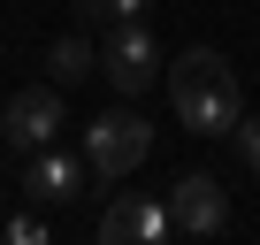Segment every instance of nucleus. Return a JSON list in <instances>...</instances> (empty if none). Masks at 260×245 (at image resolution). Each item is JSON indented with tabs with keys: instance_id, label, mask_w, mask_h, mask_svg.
I'll list each match as a JSON object with an SVG mask.
<instances>
[{
	"instance_id": "nucleus-3",
	"label": "nucleus",
	"mask_w": 260,
	"mask_h": 245,
	"mask_svg": "<svg viewBox=\"0 0 260 245\" xmlns=\"http://www.w3.org/2000/svg\"><path fill=\"white\" fill-rule=\"evenodd\" d=\"M100 77H107L122 100L153 92V77H161V46H153L146 16H130V23H107V46H100Z\"/></svg>"
},
{
	"instance_id": "nucleus-5",
	"label": "nucleus",
	"mask_w": 260,
	"mask_h": 245,
	"mask_svg": "<svg viewBox=\"0 0 260 245\" xmlns=\"http://www.w3.org/2000/svg\"><path fill=\"white\" fill-rule=\"evenodd\" d=\"M169 222H176V237H214V230H230V192H222V176H207V169L176 176V184H169Z\"/></svg>"
},
{
	"instance_id": "nucleus-6",
	"label": "nucleus",
	"mask_w": 260,
	"mask_h": 245,
	"mask_svg": "<svg viewBox=\"0 0 260 245\" xmlns=\"http://www.w3.org/2000/svg\"><path fill=\"white\" fill-rule=\"evenodd\" d=\"M176 222H169V199H146V192H122V199H107V215H100V237L107 245H161Z\"/></svg>"
},
{
	"instance_id": "nucleus-11",
	"label": "nucleus",
	"mask_w": 260,
	"mask_h": 245,
	"mask_svg": "<svg viewBox=\"0 0 260 245\" xmlns=\"http://www.w3.org/2000/svg\"><path fill=\"white\" fill-rule=\"evenodd\" d=\"M230 138H237V161H245V169L260 176V115H252V122L237 115V131H230Z\"/></svg>"
},
{
	"instance_id": "nucleus-1",
	"label": "nucleus",
	"mask_w": 260,
	"mask_h": 245,
	"mask_svg": "<svg viewBox=\"0 0 260 245\" xmlns=\"http://www.w3.org/2000/svg\"><path fill=\"white\" fill-rule=\"evenodd\" d=\"M161 77H169L176 115L191 122L199 138H230V131H237L245 92H237V69H230V54H222V46H184V54H176Z\"/></svg>"
},
{
	"instance_id": "nucleus-2",
	"label": "nucleus",
	"mask_w": 260,
	"mask_h": 245,
	"mask_svg": "<svg viewBox=\"0 0 260 245\" xmlns=\"http://www.w3.org/2000/svg\"><path fill=\"white\" fill-rule=\"evenodd\" d=\"M146 154H153V122L130 107V100L84 122V161H92V176H107V184H130V169H138Z\"/></svg>"
},
{
	"instance_id": "nucleus-4",
	"label": "nucleus",
	"mask_w": 260,
	"mask_h": 245,
	"mask_svg": "<svg viewBox=\"0 0 260 245\" xmlns=\"http://www.w3.org/2000/svg\"><path fill=\"white\" fill-rule=\"evenodd\" d=\"M61 131V84H23L8 92V107H0V138H8V154H39L54 146Z\"/></svg>"
},
{
	"instance_id": "nucleus-10",
	"label": "nucleus",
	"mask_w": 260,
	"mask_h": 245,
	"mask_svg": "<svg viewBox=\"0 0 260 245\" xmlns=\"http://www.w3.org/2000/svg\"><path fill=\"white\" fill-rule=\"evenodd\" d=\"M0 237H8V245H46L54 230H46L39 215H0Z\"/></svg>"
},
{
	"instance_id": "nucleus-7",
	"label": "nucleus",
	"mask_w": 260,
	"mask_h": 245,
	"mask_svg": "<svg viewBox=\"0 0 260 245\" xmlns=\"http://www.w3.org/2000/svg\"><path fill=\"white\" fill-rule=\"evenodd\" d=\"M84 176H92V161H77V154H54V146H39V154H31V169H23V192H31L39 207H69V199L84 192Z\"/></svg>"
},
{
	"instance_id": "nucleus-8",
	"label": "nucleus",
	"mask_w": 260,
	"mask_h": 245,
	"mask_svg": "<svg viewBox=\"0 0 260 245\" xmlns=\"http://www.w3.org/2000/svg\"><path fill=\"white\" fill-rule=\"evenodd\" d=\"M46 77H54V84H84V77H100V46H92L84 31H61V39L46 46Z\"/></svg>"
},
{
	"instance_id": "nucleus-9",
	"label": "nucleus",
	"mask_w": 260,
	"mask_h": 245,
	"mask_svg": "<svg viewBox=\"0 0 260 245\" xmlns=\"http://www.w3.org/2000/svg\"><path fill=\"white\" fill-rule=\"evenodd\" d=\"M77 16L84 23H130V16H146V0H84Z\"/></svg>"
},
{
	"instance_id": "nucleus-12",
	"label": "nucleus",
	"mask_w": 260,
	"mask_h": 245,
	"mask_svg": "<svg viewBox=\"0 0 260 245\" xmlns=\"http://www.w3.org/2000/svg\"><path fill=\"white\" fill-rule=\"evenodd\" d=\"M0 215H8V207H0Z\"/></svg>"
}]
</instances>
